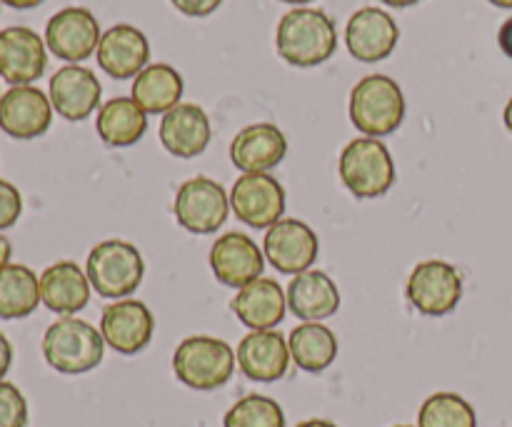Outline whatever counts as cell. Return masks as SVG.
I'll use <instances>...</instances> for the list:
<instances>
[{
    "label": "cell",
    "mask_w": 512,
    "mask_h": 427,
    "mask_svg": "<svg viewBox=\"0 0 512 427\" xmlns=\"http://www.w3.org/2000/svg\"><path fill=\"white\" fill-rule=\"evenodd\" d=\"M40 303V278L28 265L10 263L0 270V318L23 320Z\"/></svg>",
    "instance_id": "28"
},
{
    "label": "cell",
    "mask_w": 512,
    "mask_h": 427,
    "mask_svg": "<svg viewBox=\"0 0 512 427\" xmlns=\"http://www.w3.org/2000/svg\"><path fill=\"white\" fill-rule=\"evenodd\" d=\"M338 173L350 195L358 200H373L395 185V163L388 145L380 138H355L343 148Z\"/></svg>",
    "instance_id": "6"
},
{
    "label": "cell",
    "mask_w": 512,
    "mask_h": 427,
    "mask_svg": "<svg viewBox=\"0 0 512 427\" xmlns=\"http://www.w3.org/2000/svg\"><path fill=\"white\" fill-rule=\"evenodd\" d=\"M210 268L220 283L240 290L263 275L265 253L245 233H225L210 248Z\"/></svg>",
    "instance_id": "16"
},
{
    "label": "cell",
    "mask_w": 512,
    "mask_h": 427,
    "mask_svg": "<svg viewBox=\"0 0 512 427\" xmlns=\"http://www.w3.org/2000/svg\"><path fill=\"white\" fill-rule=\"evenodd\" d=\"M275 48L285 63L295 68H315L333 58L338 48V30L323 10L293 8L280 18Z\"/></svg>",
    "instance_id": "1"
},
{
    "label": "cell",
    "mask_w": 512,
    "mask_h": 427,
    "mask_svg": "<svg viewBox=\"0 0 512 427\" xmlns=\"http://www.w3.org/2000/svg\"><path fill=\"white\" fill-rule=\"evenodd\" d=\"M160 143L175 158H198L210 143V120L200 105L180 103L160 120Z\"/></svg>",
    "instance_id": "21"
},
{
    "label": "cell",
    "mask_w": 512,
    "mask_h": 427,
    "mask_svg": "<svg viewBox=\"0 0 512 427\" xmlns=\"http://www.w3.org/2000/svg\"><path fill=\"white\" fill-rule=\"evenodd\" d=\"M503 120H505V128H508V130H510V135H512V98L508 100V105H505Z\"/></svg>",
    "instance_id": "40"
},
{
    "label": "cell",
    "mask_w": 512,
    "mask_h": 427,
    "mask_svg": "<svg viewBox=\"0 0 512 427\" xmlns=\"http://www.w3.org/2000/svg\"><path fill=\"white\" fill-rule=\"evenodd\" d=\"M103 85L95 78V73L83 65H65L50 78L48 98L53 110L63 115L70 123L85 120L100 103Z\"/></svg>",
    "instance_id": "18"
},
{
    "label": "cell",
    "mask_w": 512,
    "mask_h": 427,
    "mask_svg": "<svg viewBox=\"0 0 512 427\" xmlns=\"http://www.w3.org/2000/svg\"><path fill=\"white\" fill-rule=\"evenodd\" d=\"M223 427H285V413L268 395H245L225 413Z\"/></svg>",
    "instance_id": "30"
},
{
    "label": "cell",
    "mask_w": 512,
    "mask_h": 427,
    "mask_svg": "<svg viewBox=\"0 0 512 427\" xmlns=\"http://www.w3.org/2000/svg\"><path fill=\"white\" fill-rule=\"evenodd\" d=\"M45 40L25 25L0 30V78L10 85H30L43 78L48 53Z\"/></svg>",
    "instance_id": "14"
},
{
    "label": "cell",
    "mask_w": 512,
    "mask_h": 427,
    "mask_svg": "<svg viewBox=\"0 0 512 427\" xmlns=\"http://www.w3.org/2000/svg\"><path fill=\"white\" fill-rule=\"evenodd\" d=\"M488 3H493L495 8H512V0H488Z\"/></svg>",
    "instance_id": "41"
},
{
    "label": "cell",
    "mask_w": 512,
    "mask_h": 427,
    "mask_svg": "<svg viewBox=\"0 0 512 427\" xmlns=\"http://www.w3.org/2000/svg\"><path fill=\"white\" fill-rule=\"evenodd\" d=\"M280 3H290V5H305V3H313V0H280Z\"/></svg>",
    "instance_id": "42"
},
{
    "label": "cell",
    "mask_w": 512,
    "mask_h": 427,
    "mask_svg": "<svg viewBox=\"0 0 512 427\" xmlns=\"http://www.w3.org/2000/svg\"><path fill=\"white\" fill-rule=\"evenodd\" d=\"M240 370L253 383H275L285 378L290 368L288 340L278 330H250L238 345Z\"/></svg>",
    "instance_id": "17"
},
{
    "label": "cell",
    "mask_w": 512,
    "mask_h": 427,
    "mask_svg": "<svg viewBox=\"0 0 512 427\" xmlns=\"http://www.w3.org/2000/svg\"><path fill=\"white\" fill-rule=\"evenodd\" d=\"M235 363V350L213 335H190L173 353L175 378L198 393L223 388L233 378Z\"/></svg>",
    "instance_id": "3"
},
{
    "label": "cell",
    "mask_w": 512,
    "mask_h": 427,
    "mask_svg": "<svg viewBox=\"0 0 512 427\" xmlns=\"http://www.w3.org/2000/svg\"><path fill=\"white\" fill-rule=\"evenodd\" d=\"M498 45L505 55L512 60V18L505 20L498 30Z\"/></svg>",
    "instance_id": "35"
},
{
    "label": "cell",
    "mask_w": 512,
    "mask_h": 427,
    "mask_svg": "<svg viewBox=\"0 0 512 427\" xmlns=\"http://www.w3.org/2000/svg\"><path fill=\"white\" fill-rule=\"evenodd\" d=\"M290 313L305 323H320L338 313L340 290L335 280L323 270H305L288 285Z\"/></svg>",
    "instance_id": "23"
},
{
    "label": "cell",
    "mask_w": 512,
    "mask_h": 427,
    "mask_svg": "<svg viewBox=\"0 0 512 427\" xmlns=\"http://www.w3.org/2000/svg\"><path fill=\"white\" fill-rule=\"evenodd\" d=\"M410 305L425 318H443L463 298V275L448 260H423L415 265L405 288Z\"/></svg>",
    "instance_id": "7"
},
{
    "label": "cell",
    "mask_w": 512,
    "mask_h": 427,
    "mask_svg": "<svg viewBox=\"0 0 512 427\" xmlns=\"http://www.w3.org/2000/svg\"><path fill=\"white\" fill-rule=\"evenodd\" d=\"M230 310L238 315L245 328L273 330L275 325L283 323L285 310H288V295L283 293L278 280L258 278L238 290Z\"/></svg>",
    "instance_id": "22"
},
{
    "label": "cell",
    "mask_w": 512,
    "mask_h": 427,
    "mask_svg": "<svg viewBox=\"0 0 512 427\" xmlns=\"http://www.w3.org/2000/svg\"><path fill=\"white\" fill-rule=\"evenodd\" d=\"M90 280L73 260H58L40 275V300L58 315H75L88 305Z\"/></svg>",
    "instance_id": "24"
},
{
    "label": "cell",
    "mask_w": 512,
    "mask_h": 427,
    "mask_svg": "<svg viewBox=\"0 0 512 427\" xmlns=\"http://www.w3.org/2000/svg\"><path fill=\"white\" fill-rule=\"evenodd\" d=\"M53 103L33 85H15L0 100V130L15 140H33L48 133Z\"/></svg>",
    "instance_id": "13"
},
{
    "label": "cell",
    "mask_w": 512,
    "mask_h": 427,
    "mask_svg": "<svg viewBox=\"0 0 512 427\" xmlns=\"http://www.w3.org/2000/svg\"><path fill=\"white\" fill-rule=\"evenodd\" d=\"M103 355V335L75 315H63L43 335L45 363L63 375L90 373L103 363Z\"/></svg>",
    "instance_id": "2"
},
{
    "label": "cell",
    "mask_w": 512,
    "mask_h": 427,
    "mask_svg": "<svg viewBox=\"0 0 512 427\" xmlns=\"http://www.w3.org/2000/svg\"><path fill=\"white\" fill-rule=\"evenodd\" d=\"M288 155V138L273 123H255L240 130L230 143V160L243 173H268Z\"/></svg>",
    "instance_id": "19"
},
{
    "label": "cell",
    "mask_w": 512,
    "mask_h": 427,
    "mask_svg": "<svg viewBox=\"0 0 512 427\" xmlns=\"http://www.w3.org/2000/svg\"><path fill=\"white\" fill-rule=\"evenodd\" d=\"M20 213H23V198H20L18 188L8 180H0V230L13 228Z\"/></svg>",
    "instance_id": "32"
},
{
    "label": "cell",
    "mask_w": 512,
    "mask_h": 427,
    "mask_svg": "<svg viewBox=\"0 0 512 427\" xmlns=\"http://www.w3.org/2000/svg\"><path fill=\"white\" fill-rule=\"evenodd\" d=\"M170 3L188 18H205V15L215 13L223 0H170Z\"/></svg>",
    "instance_id": "33"
},
{
    "label": "cell",
    "mask_w": 512,
    "mask_h": 427,
    "mask_svg": "<svg viewBox=\"0 0 512 427\" xmlns=\"http://www.w3.org/2000/svg\"><path fill=\"white\" fill-rule=\"evenodd\" d=\"M85 275L100 298L123 300L140 288L145 275V260L128 240L110 238L88 253Z\"/></svg>",
    "instance_id": "5"
},
{
    "label": "cell",
    "mask_w": 512,
    "mask_h": 427,
    "mask_svg": "<svg viewBox=\"0 0 512 427\" xmlns=\"http://www.w3.org/2000/svg\"><path fill=\"white\" fill-rule=\"evenodd\" d=\"M173 213L180 228H185L188 233L210 235L223 228V223L228 220L230 198L218 180L198 175V178L185 180L178 188Z\"/></svg>",
    "instance_id": "8"
},
{
    "label": "cell",
    "mask_w": 512,
    "mask_h": 427,
    "mask_svg": "<svg viewBox=\"0 0 512 427\" xmlns=\"http://www.w3.org/2000/svg\"><path fill=\"white\" fill-rule=\"evenodd\" d=\"M95 128L110 148H130L148 130V113L133 98H113L98 110Z\"/></svg>",
    "instance_id": "25"
},
{
    "label": "cell",
    "mask_w": 512,
    "mask_h": 427,
    "mask_svg": "<svg viewBox=\"0 0 512 427\" xmlns=\"http://www.w3.org/2000/svg\"><path fill=\"white\" fill-rule=\"evenodd\" d=\"M150 43L135 25L120 23L105 30L98 45V65L115 80L135 78L148 68Z\"/></svg>",
    "instance_id": "20"
},
{
    "label": "cell",
    "mask_w": 512,
    "mask_h": 427,
    "mask_svg": "<svg viewBox=\"0 0 512 427\" xmlns=\"http://www.w3.org/2000/svg\"><path fill=\"white\" fill-rule=\"evenodd\" d=\"M290 358L305 373H323L338 358V338L323 323H303L288 338Z\"/></svg>",
    "instance_id": "27"
},
{
    "label": "cell",
    "mask_w": 512,
    "mask_h": 427,
    "mask_svg": "<svg viewBox=\"0 0 512 427\" xmlns=\"http://www.w3.org/2000/svg\"><path fill=\"white\" fill-rule=\"evenodd\" d=\"M380 3L390 5V8H410V5L420 3V0H380Z\"/></svg>",
    "instance_id": "38"
},
{
    "label": "cell",
    "mask_w": 512,
    "mask_h": 427,
    "mask_svg": "<svg viewBox=\"0 0 512 427\" xmlns=\"http://www.w3.org/2000/svg\"><path fill=\"white\" fill-rule=\"evenodd\" d=\"M0 100H3V95H0Z\"/></svg>",
    "instance_id": "44"
},
{
    "label": "cell",
    "mask_w": 512,
    "mask_h": 427,
    "mask_svg": "<svg viewBox=\"0 0 512 427\" xmlns=\"http://www.w3.org/2000/svg\"><path fill=\"white\" fill-rule=\"evenodd\" d=\"M230 208L250 228H270L285 213V190L273 175L243 173L230 190Z\"/></svg>",
    "instance_id": "11"
},
{
    "label": "cell",
    "mask_w": 512,
    "mask_h": 427,
    "mask_svg": "<svg viewBox=\"0 0 512 427\" xmlns=\"http://www.w3.org/2000/svg\"><path fill=\"white\" fill-rule=\"evenodd\" d=\"M418 427H478V415L463 395L435 393L420 405Z\"/></svg>",
    "instance_id": "29"
},
{
    "label": "cell",
    "mask_w": 512,
    "mask_h": 427,
    "mask_svg": "<svg viewBox=\"0 0 512 427\" xmlns=\"http://www.w3.org/2000/svg\"><path fill=\"white\" fill-rule=\"evenodd\" d=\"M183 98V75L168 63H153L133 80V100L145 113H168Z\"/></svg>",
    "instance_id": "26"
},
{
    "label": "cell",
    "mask_w": 512,
    "mask_h": 427,
    "mask_svg": "<svg viewBox=\"0 0 512 427\" xmlns=\"http://www.w3.org/2000/svg\"><path fill=\"white\" fill-rule=\"evenodd\" d=\"M155 318L143 300L123 298L105 305L100 315V335L105 345L120 355H138L153 340Z\"/></svg>",
    "instance_id": "10"
},
{
    "label": "cell",
    "mask_w": 512,
    "mask_h": 427,
    "mask_svg": "<svg viewBox=\"0 0 512 427\" xmlns=\"http://www.w3.org/2000/svg\"><path fill=\"white\" fill-rule=\"evenodd\" d=\"M400 28L393 15L380 8H360L350 15L345 28V45L360 63H378L395 50Z\"/></svg>",
    "instance_id": "15"
},
{
    "label": "cell",
    "mask_w": 512,
    "mask_h": 427,
    "mask_svg": "<svg viewBox=\"0 0 512 427\" xmlns=\"http://www.w3.org/2000/svg\"><path fill=\"white\" fill-rule=\"evenodd\" d=\"M298 427H338V425L330 423V420H318V418H313V420H305V423H300Z\"/></svg>",
    "instance_id": "39"
},
{
    "label": "cell",
    "mask_w": 512,
    "mask_h": 427,
    "mask_svg": "<svg viewBox=\"0 0 512 427\" xmlns=\"http://www.w3.org/2000/svg\"><path fill=\"white\" fill-rule=\"evenodd\" d=\"M0 3H5L8 8H15V10H30V8H38V5L45 3V0H0Z\"/></svg>",
    "instance_id": "36"
},
{
    "label": "cell",
    "mask_w": 512,
    "mask_h": 427,
    "mask_svg": "<svg viewBox=\"0 0 512 427\" xmlns=\"http://www.w3.org/2000/svg\"><path fill=\"white\" fill-rule=\"evenodd\" d=\"M10 255H13V245L8 243V238H3V235H0V270H3L5 265H10L8 263Z\"/></svg>",
    "instance_id": "37"
},
{
    "label": "cell",
    "mask_w": 512,
    "mask_h": 427,
    "mask_svg": "<svg viewBox=\"0 0 512 427\" xmlns=\"http://www.w3.org/2000/svg\"><path fill=\"white\" fill-rule=\"evenodd\" d=\"M10 365H13V345H10V340L0 333V380L8 375Z\"/></svg>",
    "instance_id": "34"
},
{
    "label": "cell",
    "mask_w": 512,
    "mask_h": 427,
    "mask_svg": "<svg viewBox=\"0 0 512 427\" xmlns=\"http://www.w3.org/2000/svg\"><path fill=\"white\" fill-rule=\"evenodd\" d=\"M405 95L388 75H365L350 93V120L365 138H385L403 125Z\"/></svg>",
    "instance_id": "4"
},
{
    "label": "cell",
    "mask_w": 512,
    "mask_h": 427,
    "mask_svg": "<svg viewBox=\"0 0 512 427\" xmlns=\"http://www.w3.org/2000/svg\"><path fill=\"white\" fill-rule=\"evenodd\" d=\"M28 425V400L13 383L0 380V427Z\"/></svg>",
    "instance_id": "31"
},
{
    "label": "cell",
    "mask_w": 512,
    "mask_h": 427,
    "mask_svg": "<svg viewBox=\"0 0 512 427\" xmlns=\"http://www.w3.org/2000/svg\"><path fill=\"white\" fill-rule=\"evenodd\" d=\"M265 260L278 273L300 275L313 268L320 253V240L308 223L298 218H283L270 225L263 240Z\"/></svg>",
    "instance_id": "9"
},
{
    "label": "cell",
    "mask_w": 512,
    "mask_h": 427,
    "mask_svg": "<svg viewBox=\"0 0 512 427\" xmlns=\"http://www.w3.org/2000/svg\"><path fill=\"white\" fill-rule=\"evenodd\" d=\"M98 18L88 8H63L45 25V45L50 53L70 65L88 60L100 45Z\"/></svg>",
    "instance_id": "12"
},
{
    "label": "cell",
    "mask_w": 512,
    "mask_h": 427,
    "mask_svg": "<svg viewBox=\"0 0 512 427\" xmlns=\"http://www.w3.org/2000/svg\"><path fill=\"white\" fill-rule=\"evenodd\" d=\"M395 427H415V425H395Z\"/></svg>",
    "instance_id": "43"
}]
</instances>
